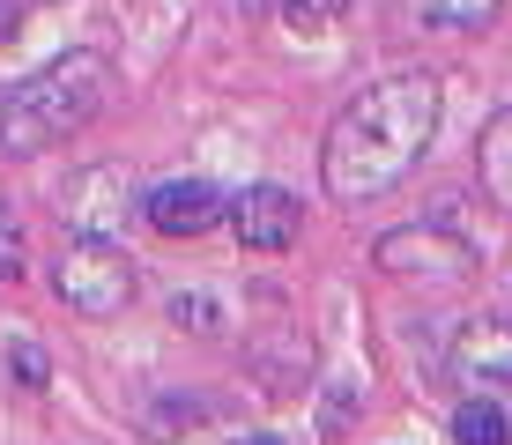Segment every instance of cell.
<instances>
[{
    "mask_svg": "<svg viewBox=\"0 0 512 445\" xmlns=\"http://www.w3.org/2000/svg\"><path fill=\"white\" fill-rule=\"evenodd\" d=\"M223 208H231V193L208 186V178H164L141 201V216H149V230H164V238H208L223 223Z\"/></svg>",
    "mask_w": 512,
    "mask_h": 445,
    "instance_id": "4",
    "label": "cell"
},
{
    "mask_svg": "<svg viewBox=\"0 0 512 445\" xmlns=\"http://www.w3.org/2000/svg\"><path fill=\"white\" fill-rule=\"evenodd\" d=\"M238 445H282V438H238Z\"/></svg>",
    "mask_w": 512,
    "mask_h": 445,
    "instance_id": "16",
    "label": "cell"
},
{
    "mask_svg": "<svg viewBox=\"0 0 512 445\" xmlns=\"http://www.w3.org/2000/svg\"><path fill=\"white\" fill-rule=\"evenodd\" d=\"M223 223H231L238 245H253V253H282V245H297L305 208H297V193H282V186H245L238 201L223 208Z\"/></svg>",
    "mask_w": 512,
    "mask_h": 445,
    "instance_id": "5",
    "label": "cell"
},
{
    "mask_svg": "<svg viewBox=\"0 0 512 445\" xmlns=\"http://www.w3.org/2000/svg\"><path fill=\"white\" fill-rule=\"evenodd\" d=\"M30 267V238H23V216L0 201V282H15Z\"/></svg>",
    "mask_w": 512,
    "mask_h": 445,
    "instance_id": "12",
    "label": "cell"
},
{
    "mask_svg": "<svg viewBox=\"0 0 512 445\" xmlns=\"http://www.w3.org/2000/svg\"><path fill=\"white\" fill-rule=\"evenodd\" d=\"M112 97V60L104 52H60L52 67L0 89V149L8 156H45L75 141Z\"/></svg>",
    "mask_w": 512,
    "mask_h": 445,
    "instance_id": "2",
    "label": "cell"
},
{
    "mask_svg": "<svg viewBox=\"0 0 512 445\" xmlns=\"http://www.w3.org/2000/svg\"><path fill=\"white\" fill-rule=\"evenodd\" d=\"M15 23H23V0H0V45L15 38Z\"/></svg>",
    "mask_w": 512,
    "mask_h": 445,
    "instance_id": "15",
    "label": "cell"
},
{
    "mask_svg": "<svg viewBox=\"0 0 512 445\" xmlns=\"http://www.w3.org/2000/svg\"><path fill=\"white\" fill-rule=\"evenodd\" d=\"M438 112H446L438 75H386V82H372L327 127V149H320L327 193L334 201H379V193H394L401 178L423 164V149H431V134H438Z\"/></svg>",
    "mask_w": 512,
    "mask_h": 445,
    "instance_id": "1",
    "label": "cell"
},
{
    "mask_svg": "<svg viewBox=\"0 0 512 445\" xmlns=\"http://www.w3.org/2000/svg\"><path fill=\"white\" fill-rule=\"evenodd\" d=\"M453 445H512V423L490 394H468L453 408Z\"/></svg>",
    "mask_w": 512,
    "mask_h": 445,
    "instance_id": "8",
    "label": "cell"
},
{
    "mask_svg": "<svg viewBox=\"0 0 512 445\" xmlns=\"http://www.w3.org/2000/svg\"><path fill=\"white\" fill-rule=\"evenodd\" d=\"M379 267H386V275L453 282V275H468V267H475V253L461 238H446V230H394V238H379Z\"/></svg>",
    "mask_w": 512,
    "mask_h": 445,
    "instance_id": "6",
    "label": "cell"
},
{
    "mask_svg": "<svg viewBox=\"0 0 512 445\" xmlns=\"http://www.w3.org/2000/svg\"><path fill=\"white\" fill-rule=\"evenodd\" d=\"M453 371H461L468 386L512 379V327H498V319H468L461 342H453Z\"/></svg>",
    "mask_w": 512,
    "mask_h": 445,
    "instance_id": "7",
    "label": "cell"
},
{
    "mask_svg": "<svg viewBox=\"0 0 512 445\" xmlns=\"http://www.w3.org/2000/svg\"><path fill=\"white\" fill-rule=\"evenodd\" d=\"M483 186L498 193V208H512V104L483 127Z\"/></svg>",
    "mask_w": 512,
    "mask_h": 445,
    "instance_id": "9",
    "label": "cell"
},
{
    "mask_svg": "<svg viewBox=\"0 0 512 445\" xmlns=\"http://www.w3.org/2000/svg\"><path fill=\"white\" fill-rule=\"evenodd\" d=\"M15 379H23V386H45V356L30 349V342H15Z\"/></svg>",
    "mask_w": 512,
    "mask_h": 445,
    "instance_id": "14",
    "label": "cell"
},
{
    "mask_svg": "<svg viewBox=\"0 0 512 445\" xmlns=\"http://www.w3.org/2000/svg\"><path fill=\"white\" fill-rule=\"evenodd\" d=\"M171 319H186L193 334H208V327H216V305H208V297H179V305H171Z\"/></svg>",
    "mask_w": 512,
    "mask_h": 445,
    "instance_id": "13",
    "label": "cell"
},
{
    "mask_svg": "<svg viewBox=\"0 0 512 445\" xmlns=\"http://www.w3.org/2000/svg\"><path fill=\"white\" fill-rule=\"evenodd\" d=\"M52 297H60L67 312H82V319H112V312H127V297H134V260L119 253V245H104V238H75L52 260Z\"/></svg>",
    "mask_w": 512,
    "mask_h": 445,
    "instance_id": "3",
    "label": "cell"
},
{
    "mask_svg": "<svg viewBox=\"0 0 512 445\" xmlns=\"http://www.w3.org/2000/svg\"><path fill=\"white\" fill-rule=\"evenodd\" d=\"M342 15H349V0H282V23H290L297 38H327Z\"/></svg>",
    "mask_w": 512,
    "mask_h": 445,
    "instance_id": "11",
    "label": "cell"
},
{
    "mask_svg": "<svg viewBox=\"0 0 512 445\" xmlns=\"http://www.w3.org/2000/svg\"><path fill=\"white\" fill-rule=\"evenodd\" d=\"M505 0H416V15L431 30H490Z\"/></svg>",
    "mask_w": 512,
    "mask_h": 445,
    "instance_id": "10",
    "label": "cell"
}]
</instances>
